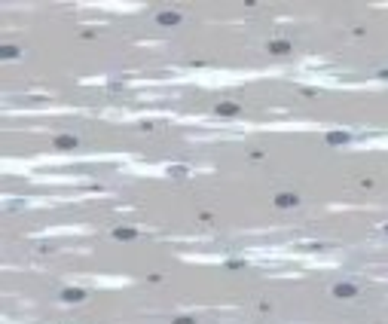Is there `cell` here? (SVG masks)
Instances as JSON below:
<instances>
[{
  "mask_svg": "<svg viewBox=\"0 0 388 324\" xmlns=\"http://www.w3.org/2000/svg\"><path fill=\"white\" fill-rule=\"evenodd\" d=\"M333 297L336 300H355L358 297V284L355 282H336L333 284Z\"/></svg>",
  "mask_w": 388,
  "mask_h": 324,
  "instance_id": "obj_1",
  "label": "cell"
},
{
  "mask_svg": "<svg viewBox=\"0 0 388 324\" xmlns=\"http://www.w3.org/2000/svg\"><path fill=\"white\" fill-rule=\"evenodd\" d=\"M86 297H89V294L83 291V287H64V291H61V300H64V303H83Z\"/></svg>",
  "mask_w": 388,
  "mask_h": 324,
  "instance_id": "obj_2",
  "label": "cell"
},
{
  "mask_svg": "<svg viewBox=\"0 0 388 324\" xmlns=\"http://www.w3.org/2000/svg\"><path fill=\"white\" fill-rule=\"evenodd\" d=\"M180 19H184V16H180V13H175V9H168V13H159V16H156V21H159V25H162V28L180 25Z\"/></svg>",
  "mask_w": 388,
  "mask_h": 324,
  "instance_id": "obj_3",
  "label": "cell"
},
{
  "mask_svg": "<svg viewBox=\"0 0 388 324\" xmlns=\"http://www.w3.org/2000/svg\"><path fill=\"white\" fill-rule=\"evenodd\" d=\"M300 205V196H293V193H278L275 196V208H296Z\"/></svg>",
  "mask_w": 388,
  "mask_h": 324,
  "instance_id": "obj_4",
  "label": "cell"
},
{
  "mask_svg": "<svg viewBox=\"0 0 388 324\" xmlns=\"http://www.w3.org/2000/svg\"><path fill=\"white\" fill-rule=\"evenodd\" d=\"M113 239L132 242V239H138V229H135V226H116V229H113Z\"/></svg>",
  "mask_w": 388,
  "mask_h": 324,
  "instance_id": "obj_5",
  "label": "cell"
},
{
  "mask_svg": "<svg viewBox=\"0 0 388 324\" xmlns=\"http://www.w3.org/2000/svg\"><path fill=\"white\" fill-rule=\"evenodd\" d=\"M77 144H79L77 135H58V138H55V147H58V150H74Z\"/></svg>",
  "mask_w": 388,
  "mask_h": 324,
  "instance_id": "obj_6",
  "label": "cell"
},
{
  "mask_svg": "<svg viewBox=\"0 0 388 324\" xmlns=\"http://www.w3.org/2000/svg\"><path fill=\"white\" fill-rule=\"evenodd\" d=\"M238 110H242V107H238L235 101H220V104H217V113H220V117H238Z\"/></svg>",
  "mask_w": 388,
  "mask_h": 324,
  "instance_id": "obj_7",
  "label": "cell"
},
{
  "mask_svg": "<svg viewBox=\"0 0 388 324\" xmlns=\"http://www.w3.org/2000/svg\"><path fill=\"white\" fill-rule=\"evenodd\" d=\"M269 52L272 55H291V43L288 40H272L269 43Z\"/></svg>",
  "mask_w": 388,
  "mask_h": 324,
  "instance_id": "obj_8",
  "label": "cell"
},
{
  "mask_svg": "<svg viewBox=\"0 0 388 324\" xmlns=\"http://www.w3.org/2000/svg\"><path fill=\"white\" fill-rule=\"evenodd\" d=\"M351 135L349 132H327V144H349Z\"/></svg>",
  "mask_w": 388,
  "mask_h": 324,
  "instance_id": "obj_9",
  "label": "cell"
},
{
  "mask_svg": "<svg viewBox=\"0 0 388 324\" xmlns=\"http://www.w3.org/2000/svg\"><path fill=\"white\" fill-rule=\"evenodd\" d=\"M19 55H21L19 46H0V59L3 61H13V59H19Z\"/></svg>",
  "mask_w": 388,
  "mask_h": 324,
  "instance_id": "obj_10",
  "label": "cell"
},
{
  "mask_svg": "<svg viewBox=\"0 0 388 324\" xmlns=\"http://www.w3.org/2000/svg\"><path fill=\"white\" fill-rule=\"evenodd\" d=\"M171 324H196V321H193V318H175Z\"/></svg>",
  "mask_w": 388,
  "mask_h": 324,
  "instance_id": "obj_11",
  "label": "cell"
},
{
  "mask_svg": "<svg viewBox=\"0 0 388 324\" xmlns=\"http://www.w3.org/2000/svg\"><path fill=\"white\" fill-rule=\"evenodd\" d=\"M379 77H382V80H388V71H379Z\"/></svg>",
  "mask_w": 388,
  "mask_h": 324,
  "instance_id": "obj_12",
  "label": "cell"
},
{
  "mask_svg": "<svg viewBox=\"0 0 388 324\" xmlns=\"http://www.w3.org/2000/svg\"><path fill=\"white\" fill-rule=\"evenodd\" d=\"M385 233H388V226H385Z\"/></svg>",
  "mask_w": 388,
  "mask_h": 324,
  "instance_id": "obj_13",
  "label": "cell"
}]
</instances>
